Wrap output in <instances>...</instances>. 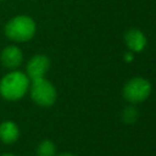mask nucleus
<instances>
[{
    "instance_id": "obj_8",
    "label": "nucleus",
    "mask_w": 156,
    "mask_h": 156,
    "mask_svg": "<svg viewBox=\"0 0 156 156\" xmlns=\"http://www.w3.org/2000/svg\"><path fill=\"white\" fill-rule=\"evenodd\" d=\"M124 43L130 52H141L146 46V37L140 29L132 28L126 32Z\"/></svg>"
},
{
    "instance_id": "obj_2",
    "label": "nucleus",
    "mask_w": 156,
    "mask_h": 156,
    "mask_svg": "<svg viewBox=\"0 0 156 156\" xmlns=\"http://www.w3.org/2000/svg\"><path fill=\"white\" fill-rule=\"evenodd\" d=\"M37 23L28 15H16L4 26L5 37L13 43H27L34 38Z\"/></svg>"
},
{
    "instance_id": "obj_10",
    "label": "nucleus",
    "mask_w": 156,
    "mask_h": 156,
    "mask_svg": "<svg viewBox=\"0 0 156 156\" xmlns=\"http://www.w3.org/2000/svg\"><path fill=\"white\" fill-rule=\"evenodd\" d=\"M138 118V111L133 107V106H128L123 110L122 113V119L126 123H134L135 119Z\"/></svg>"
},
{
    "instance_id": "obj_3",
    "label": "nucleus",
    "mask_w": 156,
    "mask_h": 156,
    "mask_svg": "<svg viewBox=\"0 0 156 156\" xmlns=\"http://www.w3.org/2000/svg\"><path fill=\"white\" fill-rule=\"evenodd\" d=\"M28 94L32 101L40 107H50L57 99V91L55 85L46 78L30 80Z\"/></svg>"
},
{
    "instance_id": "obj_13",
    "label": "nucleus",
    "mask_w": 156,
    "mask_h": 156,
    "mask_svg": "<svg viewBox=\"0 0 156 156\" xmlns=\"http://www.w3.org/2000/svg\"><path fill=\"white\" fill-rule=\"evenodd\" d=\"M0 156H16L15 154H10V152H5V154H1Z\"/></svg>"
},
{
    "instance_id": "obj_14",
    "label": "nucleus",
    "mask_w": 156,
    "mask_h": 156,
    "mask_svg": "<svg viewBox=\"0 0 156 156\" xmlns=\"http://www.w3.org/2000/svg\"><path fill=\"white\" fill-rule=\"evenodd\" d=\"M0 1H5V0H0Z\"/></svg>"
},
{
    "instance_id": "obj_1",
    "label": "nucleus",
    "mask_w": 156,
    "mask_h": 156,
    "mask_svg": "<svg viewBox=\"0 0 156 156\" xmlns=\"http://www.w3.org/2000/svg\"><path fill=\"white\" fill-rule=\"evenodd\" d=\"M30 79L20 69H11L0 78V96L9 102L23 99L29 90Z\"/></svg>"
},
{
    "instance_id": "obj_4",
    "label": "nucleus",
    "mask_w": 156,
    "mask_h": 156,
    "mask_svg": "<svg viewBox=\"0 0 156 156\" xmlns=\"http://www.w3.org/2000/svg\"><path fill=\"white\" fill-rule=\"evenodd\" d=\"M122 94L130 104L143 102L151 94V83L143 77H134L124 84Z\"/></svg>"
},
{
    "instance_id": "obj_12",
    "label": "nucleus",
    "mask_w": 156,
    "mask_h": 156,
    "mask_svg": "<svg viewBox=\"0 0 156 156\" xmlns=\"http://www.w3.org/2000/svg\"><path fill=\"white\" fill-rule=\"evenodd\" d=\"M57 156H74V155L71 152H62V154H58Z\"/></svg>"
},
{
    "instance_id": "obj_5",
    "label": "nucleus",
    "mask_w": 156,
    "mask_h": 156,
    "mask_svg": "<svg viewBox=\"0 0 156 156\" xmlns=\"http://www.w3.org/2000/svg\"><path fill=\"white\" fill-rule=\"evenodd\" d=\"M50 58L44 54H35L33 55L26 63L24 73L28 76L30 80L45 78L48 71L50 69Z\"/></svg>"
},
{
    "instance_id": "obj_11",
    "label": "nucleus",
    "mask_w": 156,
    "mask_h": 156,
    "mask_svg": "<svg viewBox=\"0 0 156 156\" xmlns=\"http://www.w3.org/2000/svg\"><path fill=\"white\" fill-rule=\"evenodd\" d=\"M124 60H126L127 62H132V61H133V52H127V54L124 55Z\"/></svg>"
},
{
    "instance_id": "obj_9",
    "label": "nucleus",
    "mask_w": 156,
    "mask_h": 156,
    "mask_svg": "<svg viewBox=\"0 0 156 156\" xmlns=\"http://www.w3.org/2000/svg\"><path fill=\"white\" fill-rule=\"evenodd\" d=\"M37 156H56V145L50 139H43L37 146Z\"/></svg>"
},
{
    "instance_id": "obj_7",
    "label": "nucleus",
    "mask_w": 156,
    "mask_h": 156,
    "mask_svg": "<svg viewBox=\"0 0 156 156\" xmlns=\"http://www.w3.org/2000/svg\"><path fill=\"white\" fill-rule=\"evenodd\" d=\"M21 132L18 124L12 119L0 122V141L5 145H12L20 139Z\"/></svg>"
},
{
    "instance_id": "obj_6",
    "label": "nucleus",
    "mask_w": 156,
    "mask_h": 156,
    "mask_svg": "<svg viewBox=\"0 0 156 156\" xmlns=\"http://www.w3.org/2000/svg\"><path fill=\"white\" fill-rule=\"evenodd\" d=\"M24 61L23 51L22 49L16 44L6 45L0 51V63L4 68L11 71V69H18Z\"/></svg>"
}]
</instances>
